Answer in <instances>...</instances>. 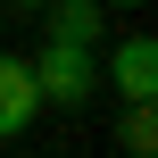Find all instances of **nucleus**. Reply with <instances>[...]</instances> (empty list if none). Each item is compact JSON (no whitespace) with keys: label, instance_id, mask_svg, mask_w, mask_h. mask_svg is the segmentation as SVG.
Wrapping results in <instances>:
<instances>
[{"label":"nucleus","instance_id":"obj_7","mask_svg":"<svg viewBox=\"0 0 158 158\" xmlns=\"http://www.w3.org/2000/svg\"><path fill=\"white\" fill-rule=\"evenodd\" d=\"M25 8H42V0H25Z\"/></svg>","mask_w":158,"mask_h":158},{"label":"nucleus","instance_id":"obj_1","mask_svg":"<svg viewBox=\"0 0 158 158\" xmlns=\"http://www.w3.org/2000/svg\"><path fill=\"white\" fill-rule=\"evenodd\" d=\"M33 67V92H42V108H67V117H83L92 100H100V67H92V50L83 42H42V58H25Z\"/></svg>","mask_w":158,"mask_h":158},{"label":"nucleus","instance_id":"obj_3","mask_svg":"<svg viewBox=\"0 0 158 158\" xmlns=\"http://www.w3.org/2000/svg\"><path fill=\"white\" fill-rule=\"evenodd\" d=\"M42 117V92H33V67L17 50H0V142H17L25 125Z\"/></svg>","mask_w":158,"mask_h":158},{"label":"nucleus","instance_id":"obj_4","mask_svg":"<svg viewBox=\"0 0 158 158\" xmlns=\"http://www.w3.org/2000/svg\"><path fill=\"white\" fill-rule=\"evenodd\" d=\"M100 25H108L100 0H42V33H50V42H83V50H100Z\"/></svg>","mask_w":158,"mask_h":158},{"label":"nucleus","instance_id":"obj_6","mask_svg":"<svg viewBox=\"0 0 158 158\" xmlns=\"http://www.w3.org/2000/svg\"><path fill=\"white\" fill-rule=\"evenodd\" d=\"M100 8H142V0H100Z\"/></svg>","mask_w":158,"mask_h":158},{"label":"nucleus","instance_id":"obj_5","mask_svg":"<svg viewBox=\"0 0 158 158\" xmlns=\"http://www.w3.org/2000/svg\"><path fill=\"white\" fill-rule=\"evenodd\" d=\"M117 142H125L133 158H150V150H158V117H150V100H125V125H117Z\"/></svg>","mask_w":158,"mask_h":158},{"label":"nucleus","instance_id":"obj_2","mask_svg":"<svg viewBox=\"0 0 158 158\" xmlns=\"http://www.w3.org/2000/svg\"><path fill=\"white\" fill-rule=\"evenodd\" d=\"M108 83H117V100H158V42L150 33H125L108 50Z\"/></svg>","mask_w":158,"mask_h":158}]
</instances>
